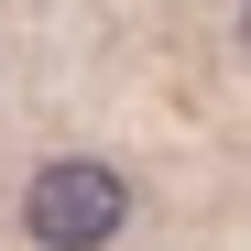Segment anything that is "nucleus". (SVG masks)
<instances>
[{"label": "nucleus", "mask_w": 251, "mask_h": 251, "mask_svg": "<svg viewBox=\"0 0 251 251\" xmlns=\"http://www.w3.org/2000/svg\"><path fill=\"white\" fill-rule=\"evenodd\" d=\"M120 219H131V186H120L109 164H88V153H66V164H44V175L22 186V229L44 251H99Z\"/></svg>", "instance_id": "f257e3e1"}, {"label": "nucleus", "mask_w": 251, "mask_h": 251, "mask_svg": "<svg viewBox=\"0 0 251 251\" xmlns=\"http://www.w3.org/2000/svg\"><path fill=\"white\" fill-rule=\"evenodd\" d=\"M240 44H251V11H240Z\"/></svg>", "instance_id": "f03ea898"}]
</instances>
